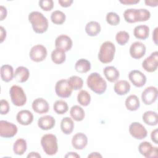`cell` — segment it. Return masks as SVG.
Returning a JSON list of instances; mask_svg holds the SVG:
<instances>
[{
  "mask_svg": "<svg viewBox=\"0 0 158 158\" xmlns=\"http://www.w3.org/2000/svg\"><path fill=\"white\" fill-rule=\"evenodd\" d=\"M115 52V46L111 41L104 42L101 47L98 53V59L103 64L111 62L114 57Z\"/></svg>",
  "mask_w": 158,
  "mask_h": 158,
  "instance_id": "cell-3",
  "label": "cell"
},
{
  "mask_svg": "<svg viewBox=\"0 0 158 158\" xmlns=\"http://www.w3.org/2000/svg\"><path fill=\"white\" fill-rule=\"evenodd\" d=\"M88 87L94 93L101 94L107 89V83L100 74L97 72L91 73L87 78Z\"/></svg>",
  "mask_w": 158,
  "mask_h": 158,
  "instance_id": "cell-2",
  "label": "cell"
},
{
  "mask_svg": "<svg viewBox=\"0 0 158 158\" xmlns=\"http://www.w3.org/2000/svg\"><path fill=\"white\" fill-rule=\"evenodd\" d=\"M143 68L148 72H155L158 67V52L154 51L142 62Z\"/></svg>",
  "mask_w": 158,
  "mask_h": 158,
  "instance_id": "cell-9",
  "label": "cell"
},
{
  "mask_svg": "<svg viewBox=\"0 0 158 158\" xmlns=\"http://www.w3.org/2000/svg\"><path fill=\"white\" fill-rule=\"evenodd\" d=\"M138 22H145L151 17L150 12L146 9H138Z\"/></svg>",
  "mask_w": 158,
  "mask_h": 158,
  "instance_id": "cell-40",
  "label": "cell"
},
{
  "mask_svg": "<svg viewBox=\"0 0 158 158\" xmlns=\"http://www.w3.org/2000/svg\"><path fill=\"white\" fill-rule=\"evenodd\" d=\"M9 104L5 99H1L0 101V113L1 115H6L9 111Z\"/></svg>",
  "mask_w": 158,
  "mask_h": 158,
  "instance_id": "cell-42",
  "label": "cell"
},
{
  "mask_svg": "<svg viewBox=\"0 0 158 158\" xmlns=\"http://www.w3.org/2000/svg\"><path fill=\"white\" fill-rule=\"evenodd\" d=\"M66 56L65 52L60 49L56 48L51 53V59L56 64H61L65 62Z\"/></svg>",
  "mask_w": 158,
  "mask_h": 158,
  "instance_id": "cell-33",
  "label": "cell"
},
{
  "mask_svg": "<svg viewBox=\"0 0 158 158\" xmlns=\"http://www.w3.org/2000/svg\"><path fill=\"white\" fill-rule=\"evenodd\" d=\"M144 122L150 126H155L158 123V116L157 112L152 110L145 112L142 116Z\"/></svg>",
  "mask_w": 158,
  "mask_h": 158,
  "instance_id": "cell-25",
  "label": "cell"
},
{
  "mask_svg": "<svg viewBox=\"0 0 158 158\" xmlns=\"http://www.w3.org/2000/svg\"><path fill=\"white\" fill-rule=\"evenodd\" d=\"M41 144L44 152L49 156L56 154L58 151L57 137L52 134L44 135L41 139Z\"/></svg>",
  "mask_w": 158,
  "mask_h": 158,
  "instance_id": "cell-4",
  "label": "cell"
},
{
  "mask_svg": "<svg viewBox=\"0 0 158 158\" xmlns=\"http://www.w3.org/2000/svg\"><path fill=\"white\" fill-rule=\"evenodd\" d=\"M30 76L29 70L23 66L18 67L14 73V78L18 82L23 83L27 81Z\"/></svg>",
  "mask_w": 158,
  "mask_h": 158,
  "instance_id": "cell-23",
  "label": "cell"
},
{
  "mask_svg": "<svg viewBox=\"0 0 158 158\" xmlns=\"http://www.w3.org/2000/svg\"><path fill=\"white\" fill-rule=\"evenodd\" d=\"M106 21L107 22L113 26H115L120 23V17L119 15L114 12H110L106 15Z\"/></svg>",
  "mask_w": 158,
  "mask_h": 158,
  "instance_id": "cell-39",
  "label": "cell"
},
{
  "mask_svg": "<svg viewBox=\"0 0 158 158\" xmlns=\"http://www.w3.org/2000/svg\"><path fill=\"white\" fill-rule=\"evenodd\" d=\"M56 48L60 49L64 52L69 51L72 47V40L67 35H60L55 40Z\"/></svg>",
  "mask_w": 158,
  "mask_h": 158,
  "instance_id": "cell-15",
  "label": "cell"
},
{
  "mask_svg": "<svg viewBox=\"0 0 158 158\" xmlns=\"http://www.w3.org/2000/svg\"><path fill=\"white\" fill-rule=\"evenodd\" d=\"M128 78L130 81L136 87H142L146 82V77L141 71L138 70H133L128 74Z\"/></svg>",
  "mask_w": 158,
  "mask_h": 158,
  "instance_id": "cell-13",
  "label": "cell"
},
{
  "mask_svg": "<svg viewBox=\"0 0 158 158\" xmlns=\"http://www.w3.org/2000/svg\"><path fill=\"white\" fill-rule=\"evenodd\" d=\"M130 35L126 31H120L117 33L115 36V40L117 43L120 45H125L128 41Z\"/></svg>",
  "mask_w": 158,
  "mask_h": 158,
  "instance_id": "cell-38",
  "label": "cell"
},
{
  "mask_svg": "<svg viewBox=\"0 0 158 158\" xmlns=\"http://www.w3.org/2000/svg\"><path fill=\"white\" fill-rule=\"evenodd\" d=\"M74 128V123L73 120L68 117L62 118L60 122V129L62 131L65 135H70L72 133Z\"/></svg>",
  "mask_w": 158,
  "mask_h": 158,
  "instance_id": "cell-28",
  "label": "cell"
},
{
  "mask_svg": "<svg viewBox=\"0 0 158 158\" xmlns=\"http://www.w3.org/2000/svg\"><path fill=\"white\" fill-rule=\"evenodd\" d=\"M70 114L72 118L77 121V122H80L82 121L85 118V111L82 109L81 107L75 105L73 106L70 110Z\"/></svg>",
  "mask_w": 158,
  "mask_h": 158,
  "instance_id": "cell-30",
  "label": "cell"
},
{
  "mask_svg": "<svg viewBox=\"0 0 158 158\" xmlns=\"http://www.w3.org/2000/svg\"><path fill=\"white\" fill-rule=\"evenodd\" d=\"M145 4L147 6H149L151 7H156L157 6V1H152V0H146L144 1Z\"/></svg>",
  "mask_w": 158,
  "mask_h": 158,
  "instance_id": "cell-48",
  "label": "cell"
},
{
  "mask_svg": "<svg viewBox=\"0 0 158 158\" xmlns=\"http://www.w3.org/2000/svg\"><path fill=\"white\" fill-rule=\"evenodd\" d=\"M27 141L23 138L17 139L13 145V151L16 155H23L27 151Z\"/></svg>",
  "mask_w": 158,
  "mask_h": 158,
  "instance_id": "cell-29",
  "label": "cell"
},
{
  "mask_svg": "<svg viewBox=\"0 0 158 158\" xmlns=\"http://www.w3.org/2000/svg\"><path fill=\"white\" fill-rule=\"evenodd\" d=\"M133 35L137 39L144 40L149 36V28L146 25H138L133 30Z\"/></svg>",
  "mask_w": 158,
  "mask_h": 158,
  "instance_id": "cell-22",
  "label": "cell"
},
{
  "mask_svg": "<svg viewBox=\"0 0 158 158\" xmlns=\"http://www.w3.org/2000/svg\"><path fill=\"white\" fill-rule=\"evenodd\" d=\"M48 54L47 49L42 44H36L33 46L30 51L29 56L30 59L36 62L43 61Z\"/></svg>",
  "mask_w": 158,
  "mask_h": 158,
  "instance_id": "cell-7",
  "label": "cell"
},
{
  "mask_svg": "<svg viewBox=\"0 0 158 158\" xmlns=\"http://www.w3.org/2000/svg\"><path fill=\"white\" fill-rule=\"evenodd\" d=\"M16 119L20 125H28L32 123L33 115L28 110H22L17 113Z\"/></svg>",
  "mask_w": 158,
  "mask_h": 158,
  "instance_id": "cell-18",
  "label": "cell"
},
{
  "mask_svg": "<svg viewBox=\"0 0 158 158\" xmlns=\"http://www.w3.org/2000/svg\"><path fill=\"white\" fill-rule=\"evenodd\" d=\"M33 110L40 114H45L49 111V106L46 100L43 98H39L35 99L32 102Z\"/></svg>",
  "mask_w": 158,
  "mask_h": 158,
  "instance_id": "cell-17",
  "label": "cell"
},
{
  "mask_svg": "<svg viewBox=\"0 0 158 158\" xmlns=\"http://www.w3.org/2000/svg\"><path fill=\"white\" fill-rule=\"evenodd\" d=\"M17 133V126L6 120L0 121V136L3 138H9L14 137Z\"/></svg>",
  "mask_w": 158,
  "mask_h": 158,
  "instance_id": "cell-8",
  "label": "cell"
},
{
  "mask_svg": "<svg viewBox=\"0 0 158 158\" xmlns=\"http://www.w3.org/2000/svg\"><path fill=\"white\" fill-rule=\"evenodd\" d=\"M140 103L139 98L135 94L128 96L125 100V106L130 111H135L139 107Z\"/></svg>",
  "mask_w": 158,
  "mask_h": 158,
  "instance_id": "cell-26",
  "label": "cell"
},
{
  "mask_svg": "<svg viewBox=\"0 0 158 158\" xmlns=\"http://www.w3.org/2000/svg\"><path fill=\"white\" fill-rule=\"evenodd\" d=\"M28 20L31 23L33 31L36 33H43L48 28V19L38 11H33L28 15Z\"/></svg>",
  "mask_w": 158,
  "mask_h": 158,
  "instance_id": "cell-1",
  "label": "cell"
},
{
  "mask_svg": "<svg viewBox=\"0 0 158 158\" xmlns=\"http://www.w3.org/2000/svg\"><path fill=\"white\" fill-rule=\"evenodd\" d=\"M88 157H102V155H101L98 152H91L89 155H88Z\"/></svg>",
  "mask_w": 158,
  "mask_h": 158,
  "instance_id": "cell-52",
  "label": "cell"
},
{
  "mask_svg": "<svg viewBox=\"0 0 158 158\" xmlns=\"http://www.w3.org/2000/svg\"><path fill=\"white\" fill-rule=\"evenodd\" d=\"M157 98V89L155 86L146 88L141 94V99L146 105L153 104Z\"/></svg>",
  "mask_w": 158,
  "mask_h": 158,
  "instance_id": "cell-11",
  "label": "cell"
},
{
  "mask_svg": "<svg viewBox=\"0 0 158 158\" xmlns=\"http://www.w3.org/2000/svg\"><path fill=\"white\" fill-rule=\"evenodd\" d=\"M65 157H80V156L75 152H68L65 156Z\"/></svg>",
  "mask_w": 158,
  "mask_h": 158,
  "instance_id": "cell-50",
  "label": "cell"
},
{
  "mask_svg": "<svg viewBox=\"0 0 158 158\" xmlns=\"http://www.w3.org/2000/svg\"><path fill=\"white\" fill-rule=\"evenodd\" d=\"M12 103L16 106H23L27 102V96L23 88L18 85H13L9 90Z\"/></svg>",
  "mask_w": 158,
  "mask_h": 158,
  "instance_id": "cell-5",
  "label": "cell"
},
{
  "mask_svg": "<svg viewBox=\"0 0 158 158\" xmlns=\"http://www.w3.org/2000/svg\"><path fill=\"white\" fill-rule=\"evenodd\" d=\"M40 7L45 11H49L54 7V2L52 0H40L39 1Z\"/></svg>",
  "mask_w": 158,
  "mask_h": 158,
  "instance_id": "cell-41",
  "label": "cell"
},
{
  "mask_svg": "<svg viewBox=\"0 0 158 158\" xmlns=\"http://www.w3.org/2000/svg\"><path fill=\"white\" fill-rule=\"evenodd\" d=\"M157 30L158 28L156 27L152 33V40L156 45H157Z\"/></svg>",
  "mask_w": 158,
  "mask_h": 158,
  "instance_id": "cell-49",
  "label": "cell"
},
{
  "mask_svg": "<svg viewBox=\"0 0 158 158\" xmlns=\"http://www.w3.org/2000/svg\"><path fill=\"white\" fill-rule=\"evenodd\" d=\"M68 83L72 89L79 90L82 88L83 85V81L81 77L78 76H72L68 80Z\"/></svg>",
  "mask_w": 158,
  "mask_h": 158,
  "instance_id": "cell-35",
  "label": "cell"
},
{
  "mask_svg": "<svg viewBox=\"0 0 158 158\" xmlns=\"http://www.w3.org/2000/svg\"><path fill=\"white\" fill-rule=\"evenodd\" d=\"M138 151L139 153L145 157H157V147L153 146L149 142H141L138 146Z\"/></svg>",
  "mask_w": 158,
  "mask_h": 158,
  "instance_id": "cell-12",
  "label": "cell"
},
{
  "mask_svg": "<svg viewBox=\"0 0 158 158\" xmlns=\"http://www.w3.org/2000/svg\"><path fill=\"white\" fill-rule=\"evenodd\" d=\"M77 101L80 105L87 106L91 102V96L86 90H81L78 93Z\"/></svg>",
  "mask_w": 158,
  "mask_h": 158,
  "instance_id": "cell-34",
  "label": "cell"
},
{
  "mask_svg": "<svg viewBox=\"0 0 158 158\" xmlns=\"http://www.w3.org/2000/svg\"><path fill=\"white\" fill-rule=\"evenodd\" d=\"M139 2V0H120V2L125 5H131L137 4Z\"/></svg>",
  "mask_w": 158,
  "mask_h": 158,
  "instance_id": "cell-47",
  "label": "cell"
},
{
  "mask_svg": "<svg viewBox=\"0 0 158 158\" xmlns=\"http://www.w3.org/2000/svg\"><path fill=\"white\" fill-rule=\"evenodd\" d=\"M59 4L64 7H68L73 3V0H59Z\"/></svg>",
  "mask_w": 158,
  "mask_h": 158,
  "instance_id": "cell-43",
  "label": "cell"
},
{
  "mask_svg": "<svg viewBox=\"0 0 158 158\" xmlns=\"http://www.w3.org/2000/svg\"><path fill=\"white\" fill-rule=\"evenodd\" d=\"M151 140L155 143V144H158V141H157V129H154V130L152 131L151 133Z\"/></svg>",
  "mask_w": 158,
  "mask_h": 158,
  "instance_id": "cell-45",
  "label": "cell"
},
{
  "mask_svg": "<svg viewBox=\"0 0 158 158\" xmlns=\"http://www.w3.org/2000/svg\"><path fill=\"white\" fill-rule=\"evenodd\" d=\"M138 9H128L123 13V17L125 21L128 23H133L138 22Z\"/></svg>",
  "mask_w": 158,
  "mask_h": 158,
  "instance_id": "cell-32",
  "label": "cell"
},
{
  "mask_svg": "<svg viewBox=\"0 0 158 158\" xmlns=\"http://www.w3.org/2000/svg\"><path fill=\"white\" fill-rule=\"evenodd\" d=\"M88 144V138L83 133H76L72 139V144L73 147L77 150L83 149Z\"/></svg>",
  "mask_w": 158,
  "mask_h": 158,
  "instance_id": "cell-16",
  "label": "cell"
},
{
  "mask_svg": "<svg viewBox=\"0 0 158 158\" xmlns=\"http://www.w3.org/2000/svg\"><path fill=\"white\" fill-rule=\"evenodd\" d=\"M103 73L106 79L110 82H115L120 77L118 70L114 66L106 67L103 70Z\"/></svg>",
  "mask_w": 158,
  "mask_h": 158,
  "instance_id": "cell-21",
  "label": "cell"
},
{
  "mask_svg": "<svg viewBox=\"0 0 158 158\" xmlns=\"http://www.w3.org/2000/svg\"><path fill=\"white\" fill-rule=\"evenodd\" d=\"M1 77L5 82L11 81L14 77L13 67L8 64H5L1 67Z\"/></svg>",
  "mask_w": 158,
  "mask_h": 158,
  "instance_id": "cell-24",
  "label": "cell"
},
{
  "mask_svg": "<svg viewBox=\"0 0 158 158\" xmlns=\"http://www.w3.org/2000/svg\"><path fill=\"white\" fill-rule=\"evenodd\" d=\"M27 157L28 158H29V157H35V158H38H38H40L41 156L36 152H31L29 154H28Z\"/></svg>",
  "mask_w": 158,
  "mask_h": 158,
  "instance_id": "cell-51",
  "label": "cell"
},
{
  "mask_svg": "<svg viewBox=\"0 0 158 158\" xmlns=\"http://www.w3.org/2000/svg\"><path fill=\"white\" fill-rule=\"evenodd\" d=\"M75 69L79 73H86L91 69L90 62L85 59H80L75 63Z\"/></svg>",
  "mask_w": 158,
  "mask_h": 158,
  "instance_id": "cell-31",
  "label": "cell"
},
{
  "mask_svg": "<svg viewBox=\"0 0 158 158\" xmlns=\"http://www.w3.org/2000/svg\"><path fill=\"white\" fill-rule=\"evenodd\" d=\"M146 51V48L143 43L135 41L130 46V54L133 59H139L145 55Z\"/></svg>",
  "mask_w": 158,
  "mask_h": 158,
  "instance_id": "cell-14",
  "label": "cell"
},
{
  "mask_svg": "<svg viewBox=\"0 0 158 158\" xmlns=\"http://www.w3.org/2000/svg\"><path fill=\"white\" fill-rule=\"evenodd\" d=\"M0 12H1V17H0V20H3L7 16V9L4 7L3 6H0Z\"/></svg>",
  "mask_w": 158,
  "mask_h": 158,
  "instance_id": "cell-44",
  "label": "cell"
},
{
  "mask_svg": "<svg viewBox=\"0 0 158 158\" xmlns=\"http://www.w3.org/2000/svg\"><path fill=\"white\" fill-rule=\"evenodd\" d=\"M131 86L128 81L121 80L117 81L114 87V91L120 96L127 94L130 90Z\"/></svg>",
  "mask_w": 158,
  "mask_h": 158,
  "instance_id": "cell-20",
  "label": "cell"
},
{
  "mask_svg": "<svg viewBox=\"0 0 158 158\" xmlns=\"http://www.w3.org/2000/svg\"><path fill=\"white\" fill-rule=\"evenodd\" d=\"M54 110L58 114H64L68 111L69 107L67 103L64 100L56 101L53 106Z\"/></svg>",
  "mask_w": 158,
  "mask_h": 158,
  "instance_id": "cell-36",
  "label": "cell"
},
{
  "mask_svg": "<svg viewBox=\"0 0 158 158\" xmlns=\"http://www.w3.org/2000/svg\"><path fill=\"white\" fill-rule=\"evenodd\" d=\"M56 123V120L52 116L46 115L41 117L38 120V125L41 130H48L52 129Z\"/></svg>",
  "mask_w": 158,
  "mask_h": 158,
  "instance_id": "cell-19",
  "label": "cell"
},
{
  "mask_svg": "<svg viewBox=\"0 0 158 158\" xmlns=\"http://www.w3.org/2000/svg\"><path fill=\"white\" fill-rule=\"evenodd\" d=\"M72 89L70 86L68 80L61 79L57 81L55 86L56 94L62 98H67L71 96Z\"/></svg>",
  "mask_w": 158,
  "mask_h": 158,
  "instance_id": "cell-6",
  "label": "cell"
},
{
  "mask_svg": "<svg viewBox=\"0 0 158 158\" xmlns=\"http://www.w3.org/2000/svg\"><path fill=\"white\" fill-rule=\"evenodd\" d=\"M66 16L65 14L60 10H54L51 15L52 22L56 25H61L64 23Z\"/></svg>",
  "mask_w": 158,
  "mask_h": 158,
  "instance_id": "cell-37",
  "label": "cell"
},
{
  "mask_svg": "<svg viewBox=\"0 0 158 158\" xmlns=\"http://www.w3.org/2000/svg\"><path fill=\"white\" fill-rule=\"evenodd\" d=\"M129 132L134 138L137 139H143L148 135L145 127L139 122L131 123L129 126Z\"/></svg>",
  "mask_w": 158,
  "mask_h": 158,
  "instance_id": "cell-10",
  "label": "cell"
},
{
  "mask_svg": "<svg viewBox=\"0 0 158 158\" xmlns=\"http://www.w3.org/2000/svg\"><path fill=\"white\" fill-rule=\"evenodd\" d=\"M6 37V31L3 27H0V43H2Z\"/></svg>",
  "mask_w": 158,
  "mask_h": 158,
  "instance_id": "cell-46",
  "label": "cell"
},
{
  "mask_svg": "<svg viewBox=\"0 0 158 158\" xmlns=\"http://www.w3.org/2000/svg\"><path fill=\"white\" fill-rule=\"evenodd\" d=\"M85 31L90 36H96L101 31V25L96 21L89 22L86 25Z\"/></svg>",
  "mask_w": 158,
  "mask_h": 158,
  "instance_id": "cell-27",
  "label": "cell"
}]
</instances>
